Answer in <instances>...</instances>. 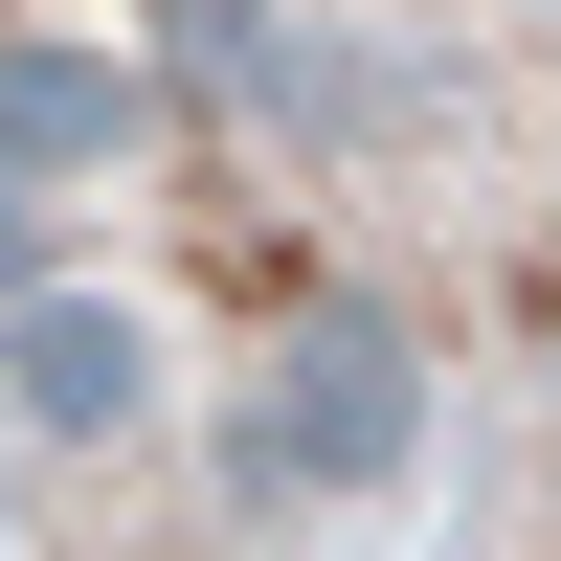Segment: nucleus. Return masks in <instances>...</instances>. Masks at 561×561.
I'll return each instance as SVG.
<instances>
[{"instance_id":"obj_4","label":"nucleus","mask_w":561,"mask_h":561,"mask_svg":"<svg viewBox=\"0 0 561 561\" xmlns=\"http://www.w3.org/2000/svg\"><path fill=\"white\" fill-rule=\"evenodd\" d=\"M158 45H180V68H225L248 113H293V135H337V113H359V68H337L314 23H270V0H158Z\"/></svg>"},{"instance_id":"obj_1","label":"nucleus","mask_w":561,"mask_h":561,"mask_svg":"<svg viewBox=\"0 0 561 561\" xmlns=\"http://www.w3.org/2000/svg\"><path fill=\"white\" fill-rule=\"evenodd\" d=\"M404 449H427V337L382 293L293 314L270 382H248V494H404Z\"/></svg>"},{"instance_id":"obj_2","label":"nucleus","mask_w":561,"mask_h":561,"mask_svg":"<svg viewBox=\"0 0 561 561\" xmlns=\"http://www.w3.org/2000/svg\"><path fill=\"white\" fill-rule=\"evenodd\" d=\"M0 427H23V449L158 427V337H135L113 293H0Z\"/></svg>"},{"instance_id":"obj_5","label":"nucleus","mask_w":561,"mask_h":561,"mask_svg":"<svg viewBox=\"0 0 561 561\" xmlns=\"http://www.w3.org/2000/svg\"><path fill=\"white\" fill-rule=\"evenodd\" d=\"M0 293H45V225H23V158H0Z\"/></svg>"},{"instance_id":"obj_3","label":"nucleus","mask_w":561,"mask_h":561,"mask_svg":"<svg viewBox=\"0 0 561 561\" xmlns=\"http://www.w3.org/2000/svg\"><path fill=\"white\" fill-rule=\"evenodd\" d=\"M135 135H158V90H135V68L0 45V158H23V180H90V158H135Z\"/></svg>"}]
</instances>
